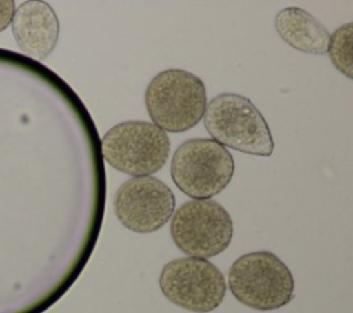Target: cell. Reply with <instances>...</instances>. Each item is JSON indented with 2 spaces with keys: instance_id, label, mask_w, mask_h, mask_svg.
<instances>
[{
  "instance_id": "1",
  "label": "cell",
  "mask_w": 353,
  "mask_h": 313,
  "mask_svg": "<svg viewBox=\"0 0 353 313\" xmlns=\"http://www.w3.org/2000/svg\"><path fill=\"white\" fill-rule=\"evenodd\" d=\"M145 105L154 125L164 132H183L197 125L204 116L205 85L188 70L167 69L150 80Z\"/></svg>"
},
{
  "instance_id": "2",
  "label": "cell",
  "mask_w": 353,
  "mask_h": 313,
  "mask_svg": "<svg viewBox=\"0 0 353 313\" xmlns=\"http://www.w3.org/2000/svg\"><path fill=\"white\" fill-rule=\"evenodd\" d=\"M203 119L208 134L222 146L262 157L272 156L274 150L265 117L244 95H216L207 103Z\"/></svg>"
},
{
  "instance_id": "3",
  "label": "cell",
  "mask_w": 353,
  "mask_h": 313,
  "mask_svg": "<svg viewBox=\"0 0 353 313\" xmlns=\"http://www.w3.org/2000/svg\"><path fill=\"white\" fill-rule=\"evenodd\" d=\"M228 284L240 303L261 312L290 303L295 288L291 270L269 251L248 252L237 258L229 269Z\"/></svg>"
},
{
  "instance_id": "4",
  "label": "cell",
  "mask_w": 353,
  "mask_h": 313,
  "mask_svg": "<svg viewBox=\"0 0 353 313\" xmlns=\"http://www.w3.org/2000/svg\"><path fill=\"white\" fill-rule=\"evenodd\" d=\"M105 161L120 172L149 176L160 171L170 154L167 132L149 121H123L112 127L101 141Z\"/></svg>"
},
{
  "instance_id": "5",
  "label": "cell",
  "mask_w": 353,
  "mask_h": 313,
  "mask_svg": "<svg viewBox=\"0 0 353 313\" xmlns=\"http://www.w3.org/2000/svg\"><path fill=\"white\" fill-rule=\"evenodd\" d=\"M234 161L229 150L214 139L193 138L181 143L171 160V178L193 200L221 193L232 181Z\"/></svg>"
},
{
  "instance_id": "6",
  "label": "cell",
  "mask_w": 353,
  "mask_h": 313,
  "mask_svg": "<svg viewBox=\"0 0 353 313\" xmlns=\"http://www.w3.org/2000/svg\"><path fill=\"white\" fill-rule=\"evenodd\" d=\"M174 244L188 256L211 258L225 251L233 237V221L218 201L190 200L171 216Z\"/></svg>"
},
{
  "instance_id": "7",
  "label": "cell",
  "mask_w": 353,
  "mask_h": 313,
  "mask_svg": "<svg viewBox=\"0 0 353 313\" xmlns=\"http://www.w3.org/2000/svg\"><path fill=\"white\" fill-rule=\"evenodd\" d=\"M159 284L171 303L193 313L215 310L226 295L222 272L203 258L185 256L170 261L160 273Z\"/></svg>"
},
{
  "instance_id": "8",
  "label": "cell",
  "mask_w": 353,
  "mask_h": 313,
  "mask_svg": "<svg viewBox=\"0 0 353 313\" xmlns=\"http://www.w3.org/2000/svg\"><path fill=\"white\" fill-rule=\"evenodd\" d=\"M172 190L156 176H137L119 186L113 210L120 223L135 233H153L172 216Z\"/></svg>"
},
{
  "instance_id": "9",
  "label": "cell",
  "mask_w": 353,
  "mask_h": 313,
  "mask_svg": "<svg viewBox=\"0 0 353 313\" xmlns=\"http://www.w3.org/2000/svg\"><path fill=\"white\" fill-rule=\"evenodd\" d=\"M11 29L21 51L39 61L54 51L59 36V22L54 8L40 0H28L15 7Z\"/></svg>"
},
{
  "instance_id": "10",
  "label": "cell",
  "mask_w": 353,
  "mask_h": 313,
  "mask_svg": "<svg viewBox=\"0 0 353 313\" xmlns=\"http://www.w3.org/2000/svg\"><path fill=\"white\" fill-rule=\"evenodd\" d=\"M274 28L292 48L313 55L327 54L330 32L305 10L295 6L280 10L274 18Z\"/></svg>"
},
{
  "instance_id": "11",
  "label": "cell",
  "mask_w": 353,
  "mask_h": 313,
  "mask_svg": "<svg viewBox=\"0 0 353 313\" xmlns=\"http://www.w3.org/2000/svg\"><path fill=\"white\" fill-rule=\"evenodd\" d=\"M352 39H353V23L347 22L338 28L332 34H330V41L327 47V54L330 61L336 68L338 72L346 77H353L352 69Z\"/></svg>"
},
{
  "instance_id": "12",
  "label": "cell",
  "mask_w": 353,
  "mask_h": 313,
  "mask_svg": "<svg viewBox=\"0 0 353 313\" xmlns=\"http://www.w3.org/2000/svg\"><path fill=\"white\" fill-rule=\"evenodd\" d=\"M15 11V3L12 0H0V32H3L8 25Z\"/></svg>"
}]
</instances>
